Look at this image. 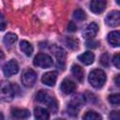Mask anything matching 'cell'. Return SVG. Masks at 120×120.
I'll list each match as a JSON object with an SVG mask.
<instances>
[{
    "label": "cell",
    "mask_w": 120,
    "mask_h": 120,
    "mask_svg": "<svg viewBox=\"0 0 120 120\" xmlns=\"http://www.w3.org/2000/svg\"><path fill=\"white\" fill-rule=\"evenodd\" d=\"M107 38H108L109 43L112 46L118 47L120 45V33H119V31H112V32L109 33Z\"/></svg>",
    "instance_id": "2e32d148"
},
{
    "label": "cell",
    "mask_w": 120,
    "mask_h": 120,
    "mask_svg": "<svg viewBox=\"0 0 120 120\" xmlns=\"http://www.w3.org/2000/svg\"><path fill=\"white\" fill-rule=\"evenodd\" d=\"M110 119L111 120H119L120 116H119V112L117 111H112L110 113Z\"/></svg>",
    "instance_id": "83f0119b"
},
{
    "label": "cell",
    "mask_w": 120,
    "mask_h": 120,
    "mask_svg": "<svg viewBox=\"0 0 120 120\" xmlns=\"http://www.w3.org/2000/svg\"><path fill=\"white\" fill-rule=\"evenodd\" d=\"M73 17H74V19H76L78 21H83V20L86 19V13L82 9L78 8V9H75L74 10Z\"/></svg>",
    "instance_id": "603a6c76"
},
{
    "label": "cell",
    "mask_w": 120,
    "mask_h": 120,
    "mask_svg": "<svg viewBox=\"0 0 120 120\" xmlns=\"http://www.w3.org/2000/svg\"><path fill=\"white\" fill-rule=\"evenodd\" d=\"M82 120H102V117L99 113L94 111H89L85 112V114L82 117Z\"/></svg>",
    "instance_id": "44dd1931"
},
{
    "label": "cell",
    "mask_w": 120,
    "mask_h": 120,
    "mask_svg": "<svg viewBox=\"0 0 120 120\" xmlns=\"http://www.w3.org/2000/svg\"><path fill=\"white\" fill-rule=\"evenodd\" d=\"M0 120H4V115L2 114V112H0Z\"/></svg>",
    "instance_id": "d6a6232c"
},
{
    "label": "cell",
    "mask_w": 120,
    "mask_h": 120,
    "mask_svg": "<svg viewBox=\"0 0 120 120\" xmlns=\"http://www.w3.org/2000/svg\"><path fill=\"white\" fill-rule=\"evenodd\" d=\"M98 32V25L96 22H91L90 24H88L86 26V28L82 32V37L85 39L90 40V39H93L96 37Z\"/></svg>",
    "instance_id": "30bf717a"
},
{
    "label": "cell",
    "mask_w": 120,
    "mask_h": 120,
    "mask_svg": "<svg viewBox=\"0 0 120 120\" xmlns=\"http://www.w3.org/2000/svg\"><path fill=\"white\" fill-rule=\"evenodd\" d=\"M68 31L69 32H76L77 31V26L73 22H69L68 24Z\"/></svg>",
    "instance_id": "f546056e"
},
{
    "label": "cell",
    "mask_w": 120,
    "mask_h": 120,
    "mask_svg": "<svg viewBox=\"0 0 120 120\" xmlns=\"http://www.w3.org/2000/svg\"><path fill=\"white\" fill-rule=\"evenodd\" d=\"M4 58H5V54H4V52L0 50V61H1V60H3Z\"/></svg>",
    "instance_id": "1f68e13d"
},
{
    "label": "cell",
    "mask_w": 120,
    "mask_h": 120,
    "mask_svg": "<svg viewBox=\"0 0 120 120\" xmlns=\"http://www.w3.org/2000/svg\"><path fill=\"white\" fill-rule=\"evenodd\" d=\"M21 80H22V84L25 87H32L37 82V73L31 68L26 69L22 73Z\"/></svg>",
    "instance_id": "8992f818"
},
{
    "label": "cell",
    "mask_w": 120,
    "mask_h": 120,
    "mask_svg": "<svg viewBox=\"0 0 120 120\" xmlns=\"http://www.w3.org/2000/svg\"><path fill=\"white\" fill-rule=\"evenodd\" d=\"M106 1H103V0H94V1H91L90 2V9L92 12L96 13V14H99L101 12H103L106 8Z\"/></svg>",
    "instance_id": "7c38bea8"
},
{
    "label": "cell",
    "mask_w": 120,
    "mask_h": 120,
    "mask_svg": "<svg viewBox=\"0 0 120 120\" xmlns=\"http://www.w3.org/2000/svg\"><path fill=\"white\" fill-rule=\"evenodd\" d=\"M57 80V72L56 71H49L42 75L41 82L45 85L48 86H53Z\"/></svg>",
    "instance_id": "8fae6325"
},
{
    "label": "cell",
    "mask_w": 120,
    "mask_h": 120,
    "mask_svg": "<svg viewBox=\"0 0 120 120\" xmlns=\"http://www.w3.org/2000/svg\"><path fill=\"white\" fill-rule=\"evenodd\" d=\"M17 40V36L13 33H8L5 37H4V43L7 46H10L12 45L15 41Z\"/></svg>",
    "instance_id": "7402d4cb"
},
{
    "label": "cell",
    "mask_w": 120,
    "mask_h": 120,
    "mask_svg": "<svg viewBox=\"0 0 120 120\" xmlns=\"http://www.w3.org/2000/svg\"><path fill=\"white\" fill-rule=\"evenodd\" d=\"M36 100L39 103L46 104L53 113H55L57 112V109H58L57 101L55 100V98L53 97L50 96L48 92H46L44 90L38 91L36 95Z\"/></svg>",
    "instance_id": "6da1fadb"
},
{
    "label": "cell",
    "mask_w": 120,
    "mask_h": 120,
    "mask_svg": "<svg viewBox=\"0 0 120 120\" xmlns=\"http://www.w3.org/2000/svg\"><path fill=\"white\" fill-rule=\"evenodd\" d=\"M119 53H116L113 58H112V64L115 66L116 68H120V65H119Z\"/></svg>",
    "instance_id": "f1b7e54d"
},
{
    "label": "cell",
    "mask_w": 120,
    "mask_h": 120,
    "mask_svg": "<svg viewBox=\"0 0 120 120\" xmlns=\"http://www.w3.org/2000/svg\"><path fill=\"white\" fill-rule=\"evenodd\" d=\"M119 77H120V75H119V74H117V76H116V77H115V79H114L116 85H119V84H120V83H119Z\"/></svg>",
    "instance_id": "4dcf8cb0"
},
{
    "label": "cell",
    "mask_w": 120,
    "mask_h": 120,
    "mask_svg": "<svg viewBox=\"0 0 120 120\" xmlns=\"http://www.w3.org/2000/svg\"><path fill=\"white\" fill-rule=\"evenodd\" d=\"M20 49L26 56H31L33 52V46L27 40H22L20 42Z\"/></svg>",
    "instance_id": "d6986e66"
},
{
    "label": "cell",
    "mask_w": 120,
    "mask_h": 120,
    "mask_svg": "<svg viewBox=\"0 0 120 120\" xmlns=\"http://www.w3.org/2000/svg\"><path fill=\"white\" fill-rule=\"evenodd\" d=\"M105 22L107 25L111 27L118 26L120 23V13L118 10H112L111 11L105 18Z\"/></svg>",
    "instance_id": "9c48e42d"
},
{
    "label": "cell",
    "mask_w": 120,
    "mask_h": 120,
    "mask_svg": "<svg viewBox=\"0 0 120 120\" xmlns=\"http://www.w3.org/2000/svg\"><path fill=\"white\" fill-rule=\"evenodd\" d=\"M18 71H19V65L17 61L14 59H11L10 61H8L3 68V72L7 77H10L16 74Z\"/></svg>",
    "instance_id": "52a82bcc"
},
{
    "label": "cell",
    "mask_w": 120,
    "mask_h": 120,
    "mask_svg": "<svg viewBox=\"0 0 120 120\" xmlns=\"http://www.w3.org/2000/svg\"><path fill=\"white\" fill-rule=\"evenodd\" d=\"M66 44L71 50H78L79 49V40L73 37H68L66 38Z\"/></svg>",
    "instance_id": "ffe728a7"
},
{
    "label": "cell",
    "mask_w": 120,
    "mask_h": 120,
    "mask_svg": "<svg viewBox=\"0 0 120 120\" xmlns=\"http://www.w3.org/2000/svg\"><path fill=\"white\" fill-rule=\"evenodd\" d=\"M60 89L61 91L66 94V95H70L72 94L75 90H76V84L74 82L70 81V80H68V79H65L62 82H61V85H60Z\"/></svg>",
    "instance_id": "4fadbf2b"
},
{
    "label": "cell",
    "mask_w": 120,
    "mask_h": 120,
    "mask_svg": "<svg viewBox=\"0 0 120 120\" xmlns=\"http://www.w3.org/2000/svg\"><path fill=\"white\" fill-rule=\"evenodd\" d=\"M84 103H85V98H84V96H82V95H77V96H75L69 101V103L68 104V107H67L68 113L70 116L76 117L78 115V113H79L80 109L84 105Z\"/></svg>",
    "instance_id": "7a4b0ae2"
},
{
    "label": "cell",
    "mask_w": 120,
    "mask_h": 120,
    "mask_svg": "<svg viewBox=\"0 0 120 120\" xmlns=\"http://www.w3.org/2000/svg\"><path fill=\"white\" fill-rule=\"evenodd\" d=\"M52 51L53 54L56 56V58H57L58 65L64 64V60H65V57H66V52H65V51H64L62 48H60V47H58V46H56V45H52Z\"/></svg>",
    "instance_id": "9a60e30c"
},
{
    "label": "cell",
    "mask_w": 120,
    "mask_h": 120,
    "mask_svg": "<svg viewBox=\"0 0 120 120\" xmlns=\"http://www.w3.org/2000/svg\"><path fill=\"white\" fill-rule=\"evenodd\" d=\"M100 64L103 67H109L110 65V59H109V54L108 53H103L100 56Z\"/></svg>",
    "instance_id": "d4e9b609"
},
{
    "label": "cell",
    "mask_w": 120,
    "mask_h": 120,
    "mask_svg": "<svg viewBox=\"0 0 120 120\" xmlns=\"http://www.w3.org/2000/svg\"><path fill=\"white\" fill-rule=\"evenodd\" d=\"M86 47L87 48H91V49H96L99 46V42L98 41H96V40H93V39H90V40H87L86 41Z\"/></svg>",
    "instance_id": "484cf974"
},
{
    "label": "cell",
    "mask_w": 120,
    "mask_h": 120,
    "mask_svg": "<svg viewBox=\"0 0 120 120\" xmlns=\"http://www.w3.org/2000/svg\"><path fill=\"white\" fill-rule=\"evenodd\" d=\"M7 27V22L4 15L0 12V31H4Z\"/></svg>",
    "instance_id": "4316f807"
},
{
    "label": "cell",
    "mask_w": 120,
    "mask_h": 120,
    "mask_svg": "<svg viewBox=\"0 0 120 120\" xmlns=\"http://www.w3.org/2000/svg\"><path fill=\"white\" fill-rule=\"evenodd\" d=\"M14 96L13 85L8 81L0 82V98L3 101L9 102L13 99Z\"/></svg>",
    "instance_id": "277c9868"
},
{
    "label": "cell",
    "mask_w": 120,
    "mask_h": 120,
    "mask_svg": "<svg viewBox=\"0 0 120 120\" xmlns=\"http://www.w3.org/2000/svg\"><path fill=\"white\" fill-rule=\"evenodd\" d=\"M90 84L95 88H101L106 82V74L101 69H94L88 76Z\"/></svg>",
    "instance_id": "3957f363"
},
{
    "label": "cell",
    "mask_w": 120,
    "mask_h": 120,
    "mask_svg": "<svg viewBox=\"0 0 120 120\" xmlns=\"http://www.w3.org/2000/svg\"><path fill=\"white\" fill-rule=\"evenodd\" d=\"M55 120H64V119H55Z\"/></svg>",
    "instance_id": "836d02e7"
},
{
    "label": "cell",
    "mask_w": 120,
    "mask_h": 120,
    "mask_svg": "<svg viewBox=\"0 0 120 120\" xmlns=\"http://www.w3.org/2000/svg\"><path fill=\"white\" fill-rule=\"evenodd\" d=\"M71 72H72L73 76L80 82H82V81H83V74H84V71H83L82 68H81L78 65H73L72 68H71Z\"/></svg>",
    "instance_id": "ac0fdd59"
},
{
    "label": "cell",
    "mask_w": 120,
    "mask_h": 120,
    "mask_svg": "<svg viewBox=\"0 0 120 120\" xmlns=\"http://www.w3.org/2000/svg\"><path fill=\"white\" fill-rule=\"evenodd\" d=\"M34 114L36 120H49L50 119V113L48 111L41 107H36L34 110Z\"/></svg>",
    "instance_id": "5bb4252c"
},
{
    "label": "cell",
    "mask_w": 120,
    "mask_h": 120,
    "mask_svg": "<svg viewBox=\"0 0 120 120\" xmlns=\"http://www.w3.org/2000/svg\"><path fill=\"white\" fill-rule=\"evenodd\" d=\"M33 63L36 67H38L41 68H48L52 66L53 61L50 55L46 53H38L35 56Z\"/></svg>",
    "instance_id": "5b68a950"
},
{
    "label": "cell",
    "mask_w": 120,
    "mask_h": 120,
    "mask_svg": "<svg viewBox=\"0 0 120 120\" xmlns=\"http://www.w3.org/2000/svg\"><path fill=\"white\" fill-rule=\"evenodd\" d=\"M108 100H109V102H110L111 104L117 106V105H119V103H120V96H119V94H112V95H110V96L108 97Z\"/></svg>",
    "instance_id": "cb8c5ba5"
},
{
    "label": "cell",
    "mask_w": 120,
    "mask_h": 120,
    "mask_svg": "<svg viewBox=\"0 0 120 120\" xmlns=\"http://www.w3.org/2000/svg\"><path fill=\"white\" fill-rule=\"evenodd\" d=\"M78 59L84 65H91L95 60V55L91 52H85L78 56Z\"/></svg>",
    "instance_id": "e0dca14e"
},
{
    "label": "cell",
    "mask_w": 120,
    "mask_h": 120,
    "mask_svg": "<svg viewBox=\"0 0 120 120\" xmlns=\"http://www.w3.org/2000/svg\"><path fill=\"white\" fill-rule=\"evenodd\" d=\"M29 117H30V112L27 109H21V108L11 109L12 120H26Z\"/></svg>",
    "instance_id": "ba28073f"
}]
</instances>
